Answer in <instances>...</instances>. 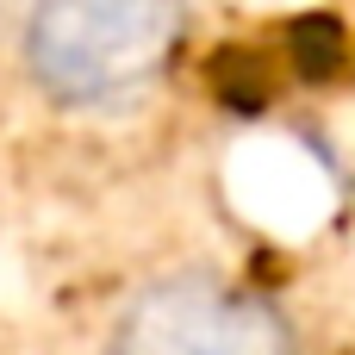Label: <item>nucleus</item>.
<instances>
[{
  "instance_id": "obj_1",
  "label": "nucleus",
  "mask_w": 355,
  "mask_h": 355,
  "mask_svg": "<svg viewBox=\"0 0 355 355\" xmlns=\"http://www.w3.org/2000/svg\"><path fill=\"white\" fill-rule=\"evenodd\" d=\"M187 0H31L19 56L56 106H112L181 50Z\"/></svg>"
},
{
  "instance_id": "obj_2",
  "label": "nucleus",
  "mask_w": 355,
  "mask_h": 355,
  "mask_svg": "<svg viewBox=\"0 0 355 355\" xmlns=\"http://www.w3.org/2000/svg\"><path fill=\"white\" fill-rule=\"evenodd\" d=\"M106 355H300V343L281 306H268L262 293L181 268L125 300Z\"/></svg>"
}]
</instances>
